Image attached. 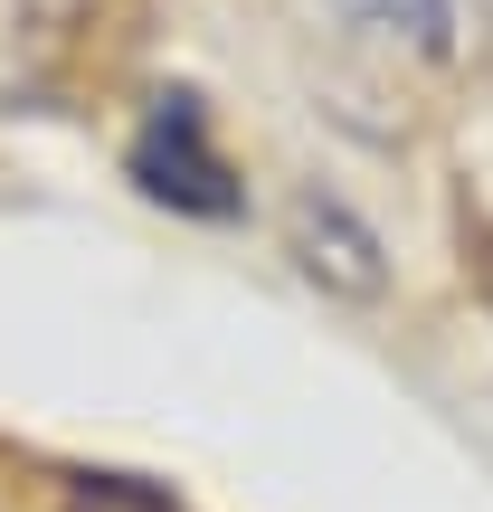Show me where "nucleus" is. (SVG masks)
Masks as SVG:
<instances>
[{
    "mask_svg": "<svg viewBox=\"0 0 493 512\" xmlns=\"http://www.w3.org/2000/svg\"><path fill=\"white\" fill-rule=\"evenodd\" d=\"M133 181H143L152 200H171V209H200V219L238 209V190H228V162L209 152L200 105H190V95H162V105H152V124L133 133Z\"/></svg>",
    "mask_w": 493,
    "mask_h": 512,
    "instance_id": "f257e3e1",
    "label": "nucleus"
},
{
    "mask_svg": "<svg viewBox=\"0 0 493 512\" xmlns=\"http://www.w3.org/2000/svg\"><path fill=\"white\" fill-rule=\"evenodd\" d=\"M285 228H294V256H304V275H313V285L351 294V304H370V294L389 285V247L370 238V228L351 219L342 200H323V190H304Z\"/></svg>",
    "mask_w": 493,
    "mask_h": 512,
    "instance_id": "f03ea898",
    "label": "nucleus"
},
{
    "mask_svg": "<svg viewBox=\"0 0 493 512\" xmlns=\"http://www.w3.org/2000/svg\"><path fill=\"white\" fill-rule=\"evenodd\" d=\"M342 10L418 57H456V0H342Z\"/></svg>",
    "mask_w": 493,
    "mask_h": 512,
    "instance_id": "7ed1b4c3",
    "label": "nucleus"
}]
</instances>
